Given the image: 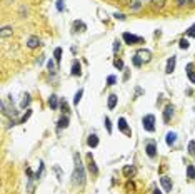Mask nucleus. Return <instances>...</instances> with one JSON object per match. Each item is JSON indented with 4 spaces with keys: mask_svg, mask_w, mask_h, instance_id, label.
Wrapping results in <instances>:
<instances>
[{
    "mask_svg": "<svg viewBox=\"0 0 195 194\" xmlns=\"http://www.w3.org/2000/svg\"><path fill=\"white\" fill-rule=\"evenodd\" d=\"M28 104H30V95H28V94H27L25 97H23V100H22V107H23V109H25V107H27V105H28Z\"/></svg>",
    "mask_w": 195,
    "mask_h": 194,
    "instance_id": "bb28decb",
    "label": "nucleus"
},
{
    "mask_svg": "<svg viewBox=\"0 0 195 194\" xmlns=\"http://www.w3.org/2000/svg\"><path fill=\"white\" fill-rule=\"evenodd\" d=\"M137 54L142 57V60H145V62H149V60H150V52H149V50H139Z\"/></svg>",
    "mask_w": 195,
    "mask_h": 194,
    "instance_id": "6ab92c4d",
    "label": "nucleus"
},
{
    "mask_svg": "<svg viewBox=\"0 0 195 194\" xmlns=\"http://www.w3.org/2000/svg\"><path fill=\"white\" fill-rule=\"evenodd\" d=\"M160 184H162L163 191H167V192H170V191H172V181H170V177H167V176H162V177H160Z\"/></svg>",
    "mask_w": 195,
    "mask_h": 194,
    "instance_id": "20e7f679",
    "label": "nucleus"
},
{
    "mask_svg": "<svg viewBox=\"0 0 195 194\" xmlns=\"http://www.w3.org/2000/svg\"><path fill=\"white\" fill-rule=\"evenodd\" d=\"M115 80H117V79H115V75H110L109 79H107V84H109V85H114V84H115Z\"/></svg>",
    "mask_w": 195,
    "mask_h": 194,
    "instance_id": "72a5a7b5",
    "label": "nucleus"
},
{
    "mask_svg": "<svg viewBox=\"0 0 195 194\" xmlns=\"http://www.w3.org/2000/svg\"><path fill=\"white\" fill-rule=\"evenodd\" d=\"M27 45H28V48H35V47H38L40 45V40H38V37H30L28 38V42H27Z\"/></svg>",
    "mask_w": 195,
    "mask_h": 194,
    "instance_id": "9d476101",
    "label": "nucleus"
},
{
    "mask_svg": "<svg viewBox=\"0 0 195 194\" xmlns=\"http://www.w3.org/2000/svg\"><path fill=\"white\" fill-rule=\"evenodd\" d=\"M134 172H135L134 166H125V167H124V174H125L127 177H132V176H134Z\"/></svg>",
    "mask_w": 195,
    "mask_h": 194,
    "instance_id": "a211bd4d",
    "label": "nucleus"
},
{
    "mask_svg": "<svg viewBox=\"0 0 195 194\" xmlns=\"http://www.w3.org/2000/svg\"><path fill=\"white\" fill-rule=\"evenodd\" d=\"M89 171L94 174V176H97L99 174V167H97V164L94 161V157H92V154H89Z\"/></svg>",
    "mask_w": 195,
    "mask_h": 194,
    "instance_id": "423d86ee",
    "label": "nucleus"
},
{
    "mask_svg": "<svg viewBox=\"0 0 195 194\" xmlns=\"http://www.w3.org/2000/svg\"><path fill=\"white\" fill-rule=\"evenodd\" d=\"M188 45H190V43H188L187 38H182V40L178 42V47H180V48H188Z\"/></svg>",
    "mask_w": 195,
    "mask_h": 194,
    "instance_id": "a878e982",
    "label": "nucleus"
},
{
    "mask_svg": "<svg viewBox=\"0 0 195 194\" xmlns=\"http://www.w3.org/2000/svg\"><path fill=\"white\" fill-rule=\"evenodd\" d=\"M114 17L117 18V20H124V18H125V15H124V13H115Z\"/></svg>",
    "mask_w": 195,
    "mask_h": 194,
    "instance_id": "4c0bfd02",
    "label": "nucleus"
},
{
    "mask_svg": "<svg viewBox=\"0 0 195 194\" xmlns=\"http://www.w3.org/2000/svg\"><path fill=\"white\" fill-rule=\"evenodd\" d=\"M140 7H142V5H140V2H139V0H134V3L130 5V8H132V10H139Z\"/></svg>",
    "mask_w": 195,
    "mask_h": 194,
    "instance_id": "cd10ccee",
    "label": "nucleus"
},
{
    "mask_svg": "<svg viewBox=\"0 0 195 194\" xmlns=\"http://www.w3.org/2000/svg\"><path fill=\"white\" fill-rule=\"evenodd\" d=\"M75 159V169H74V182L79 184V186H84L85 184V169H84V164L80 161V156L79 154H75L74 156Z\"/></svg>",
    "mask_w": 195,
    "mask_h": 194,
    "instance_id": "f257e3e1",
    "label": "nucleus"
},
{
    "mask_svg": "<svg viewBox=\"0 0 195 194\" xmlns=\"http://www.w3.org/2000/svg\"><path fill=\"white\" fill-rule=\"evenodd\" d=\"M30 115H32V110H30V109H28V110H27V114H25V115H23V117H22V120H20V122L23 124V122H25V120H27L28 117H30Z\"/></svg>",
    "mask_w": 195,
    "mask_h": 194,
    "instance_id": "473e14b6",
    "label": "nucleus"
},
{
    "mask_svg": "<svg viewBox=\"0 0 195 194\" xmlns=\"http://www.w3.org/2000/svg\"><path fill=\"white\" fill-rule=\"evenodd\" d=\"M105 127H107V130H109V134L112 132V124H110V119L109 117H105Z\"/></svg>",
    "mask_w": 195,
    "mask_h": 194,
    "instance_id": "2f4dec72",
    "label": "nucleus"
},
{
    "mask_svg": "<svg viewBox=\"0 0 195 194\" xmlns=\"http://www.w3.org/2000/svg\"><path fill=\"white\" fill-rule=\"evenodd\" d=\"M119 129H120V130H124L125 134H130L129 127H127V120H125L124 117H120V119H119Z\"/></svg>",
    "mask_w": 195,
    "mask_h": 194,
    "instance_id": "f8f14e48",
    "label": "nucleus"
},
{
    "mask_svg": "<svg viewBox=\"0 0 195 194\" xmlns=\"http://www.w3.org/2000/svg\"><path fill=\"white\" fill-rule=\"evenodd\" d=\"M163 2H165V0H152V5L155 8H162L163 7Z\"/></svg>",
    "mask_w": 195,
    "mask_h": 194,
    "instance_id": "393cba45",
    "label": "nucleus"
},
{
    "mask_svg": "<svg viewBox=\"0 0 195 194\" xmlns=\"http://www.w3.org/2000/svg\"><path fill=\"white\" fill-rule=\"evenodd\" d=\"M119 48H120V42L115 40V42H114V50H119Z\"/></svg>",
    "mask_w": 195,
    "mask_h": 194,
    "instance_id": "ea45409f",
    "label": "nucleus"
},
{
    "mask_svg": "<svg viewBox=\"0 0 195 194\" xmlns=\"http://www.w3.org/2000/svg\"><path fill=\"white\" fill-rule=\"evenodd\" d=\"M87 144H89V147H97L99 146V137L95 134H90L89 139H87Z\"/></svg>",
    "mask_w": 195,
    "mask_h": 194,
    "instance_id": "6e6552de",
    "label": "nucleus"
},
{
    "mask_svg": "<svg viewBox=\"0 0 195 194\" xmlns=\"http://www.w3.org/2000/svg\"><path fill=\"white\" fill-rule=\"evenodd\" d=\"M57 127H58V129H65V127H69V117H67V115H63V117L58 119Z\"/></svg>",
    "mask_w": 195,
    "mask_h": 194,
    "instance_id": "9b49d317",
    "label": "nucleus"
},
{
    "mask_svg": "<svg viewBox=\"0 0 195 194\" xmlns=\"http://www.w3.org/2000/svg\"><path fill=\"white\" fill-rule=\"evenodd\" d=\"M132 60H134V65H135V67H140V65H142V62H144L142 57H140L139 54H135V55L132 57Z\"/></svg>",
    "mask_w": 195,
    "mask_h": 194,
    "instance_id": "412c9836",
    "label": "nucleus"
},
{
    "mask_svg": "<svg viewBox=\"0 0 195 194\" xmlns=\"http://www.w3.org/2000/svg\"><path fill=\"white\" fill-rule=\"evenodd\" d=\"M8 33H12V27H3L2 28V37L8 35Z\"/></svg>",
    "mask_w": 195,
    "mask_h": 194,
    "instance_id": "7c9ffc66",
    "label": "nucleus"
},
{
    "mask_svg": "<svg viewBox=\"0 0 195 194\" xmlns=\"http://www.w3.org/2000/svg\"><path fill=\"white\" fill-rule=\"evenodd\" d=\"M165 140H167V144H168V146H173V144H175V140H177V134H175V132H168V134H167V137H165Z\"/></svg>",
    "mask_w": 195,
    "mask_h": 194,
    "instance_id": "2eb2a0df",
    "label": "nucleus"
},
{
    "mask_svg": "<svg viewBox=\"0 0 195 194\" xmlns=\"http://www.w3.org/2000/svg\"><path fill=\"white\" fill-rule=\"evenodd\" d=\"M115 105H117V95L110 94L109 95V109H115Z\"/></svg>",
    "mask_w": 195,
    "mask_h": 194,
    "instance_id": "f3484780",
    "label": "nucleus"
},
{
    "mask_svg": "<svg viewBox=\"0 0 195 194\" xmlns=\"http://www.w3.org/2000/svg\"><path fill=\"white\" fill-rule=\"evenodd\" d=\"M175 60H177V57H175V55H172V57L167 60V67H165V72H167V74H172V72H173V69H175Z\"/></svg>",
    "mask_w": 195,
    "mask_h": 194,
    "instance_id": "0eeeda50",
    "label": "nucleus"
},
{
    "mask_svg": "<svg viewBox=\"0 0 195 194\" xmlns=\"http://www.w3.org/2000/svg\"><path fill=\"white\" fill-rule=\"evenodd\" d=\"M187 35H188V37H193V38H195V23H193V25H192V27H190L188 30H187Z\"/></svg>",
    "mask_w": 195,
    "mask_h": 194,
    "instance_id": "c85d7f7f",
    "label": "nucleus"
},
{
    "mask_svg": "<svg viewBox=\"0 0 195 194\" xmlns=\"http://www.w3.org/2000/svg\"><path fill=\"white\" fill-rule=\"evenodd\" d=\"M172 115H173V107H172V105L165 107V110H163V120H165V122H168Z\"/></svg>",
    "mask_w": 195,
    "mask_h": 194,
    "instance_id": "1a4fd4ad",
    "label": "nucleus"
},
{
    "mask_svg": "<svg viewBox=\"0 0 195 194\" xmlns=\"http://www.w3.org/2000/svg\"><path fill=\"white\" fill-rule=\"evenodd\" d=\"M154 194H162V192H160V191H158V189H157V187H155V189H154Z\"/></svg>",
    "mask_w": 195,
    "mask_h": 194,
    "instance_id": "79ce46f5",
    "label": "nucleus"
},
{
    "mask_svg": "<svg viewBox=\"0 0 195 194\" xmlns=\"http://www.w3.org/2000/svg\"><path fill=\"white\" fill-rule=\"evenodd\" d=\"M57 8H58V12L63 10V2H62V0H57Z\"/></svg>",
    "mask_w": 195,
    "mask_h": 194,
    "instance_id": "e433bc0d",
    "label": "nucleus"
},
{
    "mask_svg": "<svg viewBox=\"0 0 195 194\" xmlns=\"http://www.w3.org/2000/svg\"><path fill=\"white\" fill-rule=\"evenodd\" d=\"M192 3H195V0H192Z\"/></svg>",
    "mask_w": 195,
    "mask_h": 194,
    "instance_id": "37998d69",
    "label": "nucleus"
},
{
    "mask_svg": "<svg viewBox=\"0 0 195 194\" xmlns=\"http://www.w3.org/2000/svg\"><path fill=\"white\" fill-rule=\"evenodd\" d=\"M178 5H187V3H192V0H177Z\"/></svg>",
    "mask_w": 195,
    "mask_h": 194,
    "instance_id": "c9c22d12",
    "label": "nucleus"
},
{
    "mask_svg": "<svg viewBox=\"0 0 195 194\" xmlns=\"http://www.w3.org/2000/svg\"><path fill=\"white\" fill-rule=\"evenodd\" d=\"M48 105H50L53 110L58 107V99H57V95H53V94H52L50 97H48Z\"/></svg>",
    "mask_w": 195,
    "mask_h": 194,
    "instance_id": "ddd939ff",
    "label": "nucleus"
},
{
    "mask_svg": "<svg viewBox=\"0 0 195 194\" xmlns=\"http://www.w3.org/2000/svg\"><path fill=\"white\" fill-rule=\"evenodd\" d=\"M188 154L190 156H195V140H190L188 142Z\"/></svg>",
    "mask_w": 195,
    "mask_h": 194,
    "instance_id": "b1692460",
    "label": "nucleus"
},
{
    "mask_svg": "<svg viewBox=\"0 0 195 194\" xmlns=\"http://www.w3.org/2000/svg\"><path fill=\"white\" fill-rule=\"evenodd\" d=\"M142 124H144V129L145 130H149V132H154L155 130V117L152 114H149V115H145V117L142 119Z\"/></svg>",
    "mask_w": 195,
    "mask_h": 194,
    "instance_id": "f03ea898",
    "label": "nucleus"
},
{
    "mask_svg": "<svg viewBox=\"0 0 195 194\" xmlns=\"http://www.w3.org/2000/svg\"><path fill=\"white\" fill-rule=\"evenodd\" d=\"M187 177L188 179H195V167L190 164V166H187Z\"/></svg>",
    "mask_w": 195,
    "mask_h": 194,
    "instance_id": "aec40b11",
    "label": "nucleus"
},
{
    "mask_svg": "<svg viewBox=\"0 0 195 194\" xmlns=\"http://www.w3.org/2000/svg\"><path fill=\"white\" fill-rule=\"evenodd\" d=\"M53 57H55V60H57V62H60V60H62V48H60V47H57V48H55V52H53Z\"/></svg>",
    "mask_w": 195,
    "mask_h": 194,
    "instance_id": "5701e85b",
    "label": "nucleus"
},
{
    "mask_svg": "<svg viewBox=\"0 0 195 194\" xmlns=\"http://www.w3.org/2000/svg\"><path fill=\"white\" fill-rule=\"evenodd\" d=\"M145 151H147L149 157H155V154H157V146H155V142H149L145 146Z\"/></svg>",
    "mask_w": 195,
    "mask_h": 194,
    "instance_id": "39448f33",
    "label": "nucleus"
},
{
    "mask_svg": "<svg viewBox=\"0 0 195 194\" xmlns=\"http://www.w3.org/2000/svg\"><path fill=\"white\" fill-rule=\"evenodd\" d=\"M124 40L127 43H139V42H142V37H139V35H132V33H129V32H125L124 33Z\"/></svg>",
    "mask_w": 195,
    "mask_h": 194,
    "instance_id": "7ed1b4c3",
    "label": "nucleus"
},
{
    "mask_svg": "<svg viewBox=\"0 0 195 194\" xmlns=\"http://www.w3.org/2000/svg\"><path fill=\"white\" fill-rule=\"evenodd\" d=\"M60 107L63 112H69V105H67V102H60Z\"/></svg>",
    "mask_w": 195,
    "mask_h": 194,
    "instance_id": "f704fd0d",
    "label": "nucleus"
},
{
    "mask_svg": "<svg viewBox=\"0 0 195 194\" xmlns=\"http://www.w3.org/2000/svg\"><path fill=\"white\" fill-rule=\"evenodd\" d=\"M48 69H50V72L55 70V65H53V62H52V60H48Z\"/></svg>",
    "mask_w": 195,
    "mask_h": 194,
    "instance_id": "58836bf2",
    "label": "nucleus"
},
{
    "mask_svg": "<svg viewBox=\"0 0 195 194\" xmlns=\"http://www.w3.org/2000/svg\"><path fill=\"white\" fill-rule=\"evenodd\" d=\"M72 75H82V67L79 62H74V65H72Z\"/></svg>",
    "mask_w": 195,
    "mask_h": 194,
    "instance_id": "4468645a",
    "label": "nucleus"
},
{
    "mask_svg": "<svg viewBox=\"0 0 195 194\" xmlns=\"http://www.w3.org/2000/svg\"><path fill=\"white\" fill-rule=\"evenodd\" d=\"M27 174H28V177H30V179H32V177H33V172H32V171H30V169H27Z\"/></svg>",
    "mask_w": 195,
    "mask_h": 194,
    "instance_id": "a19ab883",
    "label": "nucleus"
},
{
    "mask_svg": "<svg viewBox=\"0 0 195 194\" xmlns=\"http://www.w3.org/2000/svg\"><path fill=\"white\" fill-rule=\"evenodd\" d=\"M82 95H84V90H82V89H79V92H77V94H75V97H74V104H75V105H79L80 99H82Z\"/></svg>",
    "mask_w": 195,
    "mask_h": 194,
    "instance_id": "4be33fe9",
    "label": "nucleus"
},
{
    "mask_svg": "<svg viewBox=\"0 0 195 194\" xmlns=\"http://www.w3.org/2000/svg\"><path fill=\"white\" fill-rule=\"evenodd\" d=\"M114 65L117 67V69H124V62H122L120 59H115L114 60Z\"/></svg>",
    "mask_w": 195,
    "mask_h": 194,
    "instance_id": "c756f323",
    "label": "nucleus"
},
{
    "mask_svg": "<svg viewBox=\"0 0 195 194\" xmlns=\"http://www.w3.org/2000/svg\"><path fill=\"white\" fill-rule=\"evenodd\" d=\"M187 75H188V79L195 84V72H193V65H192V64L187 65Z\"/></svg>",
    "mask_w": 195,
    "mask_h": 194,
    "instance_id": "dca6fc26",
    "label": "nucleus"
}]
</instances>
